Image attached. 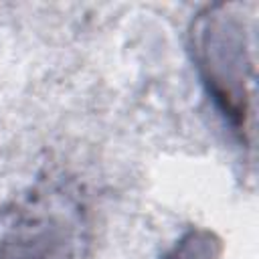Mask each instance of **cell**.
I'll return each mask as SVG.
<instances>
[{
	"label": "cell",
	"instance_id": "obj_1",
	"mask_svg": "<svg viewBox=\"0 0 259 259\" xmlns=\"http://www.w3.org/2000/svg\"><path fill=\"white\" fill-rule=\"evenodd\" d=\"M190 51L200 81L225 123L247 142L253 61L245 22L233 6H206L190 26Z\"/></svg>",
	"mask_w": 259,
	"mask_h": 259
},
{
	"label": "cell",
	"instance_id": "obj_2",
	"mask_svg": "<svg viewBox=\"0 0 259 259\" xmlns=\"http://www.w3.org/2000/svg\"><path fill=\"white\" fill-rule=\"evenodd\" d=\"M223 249V239L214 231L192 227L160 259H221Z\"/></svg>",
	"mask_w": 259,
	"mask_h": 259
}]
</instances>
